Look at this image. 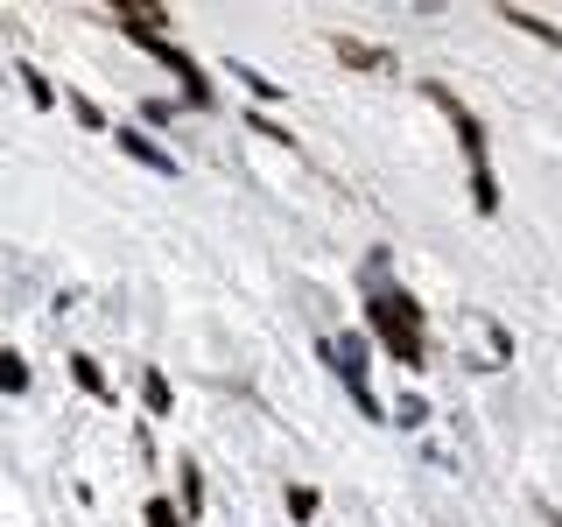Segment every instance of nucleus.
I'll return each mask as SVG.
<instances>
[{
  "label": "nucleus",
  "instance_id": "5",
  "mask_svg": "<svg viewBox=\"0 0 562 527\" xmlns=\"http://www.w3.org/2000/svg\"><path fill=\"white\" fill-rule=\"evenodd\" d=\"M506 22H514V29H535L541 43H555V49H562V29H549V22H535V14H527V8H514V14H506Z\"/></svg>",
  "mask_w": 562,
  "mask_h": 527
},
{
  "label": "nucleus",
  "instance_id": "3",
  "mask_svg": "<svg viewBox=\"0 0 562 527\" xmlns=\"http://www.w3.org/2000/svg\"><path fill=\"white\" fill-rule=\"evenodd\" d=\"M70 373H78V386H85V394H99V401H105V394H113V386H105V380H99V366H92V359H85V351H78V359H70Z\"/></svg>",
  "mask_w": 562,
  "mask_h": 527
},
{
  "label": "nucleus",
  "instance_id": "7",
  "mask_svg": "<svg viewBox=\"0 0 562 527\" xmlns=\"http://www.w3.org/2000/svg\"><path fill=\"white\" fill-rule=\"evenodd\" d=\"M338 57H351V64H366V70H373V64H380V57H373V49H366V43H359V35H338Z\"/></svg>",
  "mask_w": 562,
  "mask_h": 527
},
{
  "label": "nucleus",
  "instance_id": "6",
  "mask_svg": "<svg viewBox=\"0 0 562 527\" xmlns=\"http://www.w3.org/2000/svg\"><path fill=\"white\" fill-rule=\"evenodd\" d=\"M140 520H148V527H183V514H176L169 500H148V506H140Z\"/></svg>",
  "mask_w": 562,
  "mask_h": 527
},
{
  "label": "nucleus",
  "instance_id": "8",
  "mask_svg": "<svg viewBox=\"0 0 562 527\" xmlns=\"http://www.w3.org/2000/svg\"><path fill=\"white\" fill-rule=\"evenodd\" d=\"M183 506H190V514L204 506V479H198V464H183Z\"/></svg>",
  "mask_w": 562,
  "mask_h": 527
},
{
  "label": "nucleus",
  "instance_id": "2",
  "mask_svg": "<svg viewBox=\"0 0 562 527\" xmlns=\"http://www.w3.org/2000/svg\"><path fill=\"white\" fill-rule=\"evenodd\" d=\"M0 394H29V366H22V351H8V345H0Z\"/></svg>",
  "mask_w": 562,
  "mask_h": 527
},
{
  "label": "nucleus",
  "instance_id": "10",
  "mask_svg": "<svg viewBox=\"0 0 562 527\" xmlns=\"http://www.w3.org/2000/svg\"><path fill=\"white\" fill-rule=\"evenodd\" d=\"M289 514H295V520H310V514H316V492H310V485H295V492H289Z\"/></svg>",
  "mask_w": 562,
  "mask_h": 527
},
{
  "label": "nucleus",
  "instance_id": "1",
  "mask_svg": "<svg viewBox=\"0 0 562 527\" xmlns=\"http://www.w3.org/2000/svg\"><path fill=\"white\" fill-rule=\"evenodd\" d=\"M120 148H127V155H134V162H148V169H176V162H169V155H162V148H155V141H148V134H134V127H127V134H120Z\"/></svg>",
  "mask_w": 562,
  "mask_h": 527
},
{
  "label": "nucleus",
  "instance_id": "4",
  "mask_svg": "<svg viewBox=\"0 0 562 527\" xmlns=\"http://www.w3.org/2000/svg\"><path fill=\"white\" fill-rule=\"evenodd\" d=\"M22 85H29V99H35V105H57V85H49L35 64H22Z\"/></svg>",
  "mask_w": 562,
  "mask_h": 527
},
{
  "label": "nucleus",
  "instance_id": "9",
  "mask_svg": "<svg viewBox=\"0 0 562 527\" xmlns=\"http://www.w3.org/2000/svg\"><path fill=\"white\" fill-rule=\"evenodd\" d=\"M140 394H148V408H155V415L169 408V380H162V373H148V386H140Z\"/></svg>",
  "mask_w": 562,
  "mask_h": 527
}]
</instances>
